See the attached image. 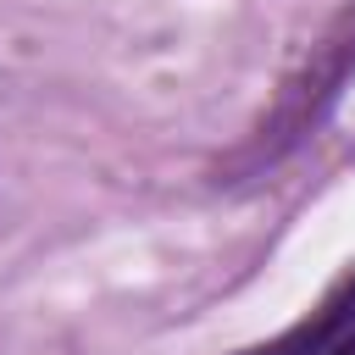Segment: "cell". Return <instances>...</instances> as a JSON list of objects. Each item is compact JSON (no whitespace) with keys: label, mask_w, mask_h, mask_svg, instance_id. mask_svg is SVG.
<instances>
[{"label":"cell","mask_w":355,"mask_h":355,"mask_svg":"<svg viewBox=\"0 0 355 355\" xmlns=\"http://www.w3.org/2000/svg\"><path fill=\"white\" fill-rule=\"evenodd\" d=\"M349 83H355V17H344L333 33H322L316 50L283 78L272 111L244 139V150L227 161V172L239 183H250V178H266L272 166H283L294 150H305L333 122V111L344 105V89Z\"/></svg>","instance_id":"6da1fadb"},{"label":"cell","mask_w":355,"mask_h":355,"mask_svg":"<svg viewBox=\"0 0 355 355\" xmlns=\"http://www.w3.org/2000/svg\"><path fill=\"white\" fill-rule=\"evenodd\" d=\"M233 355H355V272H344L294 327Z\"/></svg>","instance_id":"7a4b0ae2"}]
</instances>
